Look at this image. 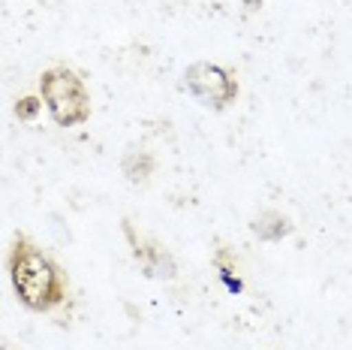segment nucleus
Here are the masks:
<instances>
[{"mask_svg":"<svg viewBox=\"0 0 352 350\" xmlns=\"http://www.w3.org/2000/svg\"><path fill=\"white\" fill-rule=\"evenodd\" d=\"M6 269H10L15 296L30 311L45 314L67 302L63 269L36 242H30L25 233H15L10 245V257H6Z\"/></svg>","mask_w":352,"mask_h":350,"instance_id":"1","label":"nucleus"},{"mask_svg":"<svg viewBox=\"0 0 352 350\" xmlns=\"http://www.w3.org/2000/svg\"><path fill=\"white\" fill-rule=\"evenodd\" d=\"M39 100L58 127H78L91 118V94L69 67H49L39 76Z\"/></svg>","mask_w":352,"mask_h":350,"instance_id":"2","label":"nucleus"},{"mask_svg":"<svg viewBox=\"0 0 352 350\" xmlns=\"http://www.w3.org/2000/svg\"><path fill=\"white\" fill-rule=\"evenodd\" d=\"M184 91H190L193 97L208 109L223 112L226 106L238 100V79L232 70L220 67V63L196 61L184 70Z\"/></svg>","mask_w":352,"mask_h":350,"instance_id":"3","label":"nucleus"},{"mask_svg":"<svg viewBox=\"0 0 352 350\" xmlns=\"http://www.w3.org/2000/svg\"><path fill=\"white\" fill-rule=\"evenodd\" d=\"M124 236H126V242H130V248H133V257L135 262H139L142 269H145V275L151 278H175V260H172V254L163 248L160 242H154V238H148V236H142V233H135L130 220H124Z\"/></svg>","mask_w":352,"mask_h":350,"instance_id":"4","label":"nucleus"},{"mask_svg":"<svg viewBox=\"0 0 352 350\" xmlns=\"http://www.w3.org/2000/svg\"><path fill=\"white\" fill-rule=\"evenodd\" d=\"M253 229V236H259L262 242H280V238H286V236H292V220L286 218L283 212H274V209H268V212H262L259 218L250 224Z\"/></svg>","mask_w":352,"mask_h":350,"instance_id":"5","label":"nucleus"},{"mask_svg":"<svg viewBox=\"0 0 352 350\" xmlns=\"http://www.w3.org/2000/svg\"><path fill=\"white\" fill-rule=\"evenodd\" d=\"M154 169H157L154 154H151V151H142V148H130L121 161V172L126 175L130 185H148Z\"/></svg>","mask_w":352,"mask_h":350,"instance_id":"6","label":"nucleus"},{"mask_svg":"<svg viewBox=\"0 0 352 350\" xmlns=\"http://www.w3.org/2000/svg\"><path fill=\"white\" fill-rule=\"evenodd\" d=\"M39 109H43V100H39V97H21L19 103H15L12 112H15L19 121H36Z\"/></svg>","mask_w":352,"mask_h":350,"instance_id":"7","label":"nucleus"},{"mask_svg":"<svg viewBox=\"0 0 352 350\" xmlns=\"http://www.w3.org/2000/svg\"><path fill=\"white\" fill-rule=\"evenodd\" d=\"M241 3H244L250 12H256V10H259V6H262V0H241Z\"/></svg>","mask_w":352,"mask_h":350,"instance_id":"8","label":"nucleus"}]
</instances>
